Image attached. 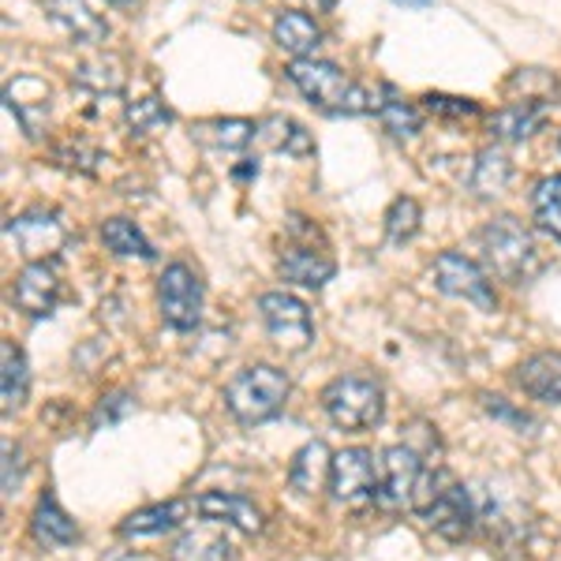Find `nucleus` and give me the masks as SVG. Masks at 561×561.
<instances>
[{
  "label": "nucleus",
  "mask_w": 561,
  "mask_h": 561,
  "mask_svg": "<svg viewBox=\"0 0 561 561\" xmlns=\"http://www.w3.org/2000/svg\"><path fill=\"white\" fill-rule=\"evenodd\" d=\"M31 393V367L26 356L12 341H0V397H4V415L20 412Z\"/></svg>",
  "instance_id": "393cba45"
},
{
  "label": "nucleus",
  "mask_w": 561,
  "mask_h": 561,
  "mask_svg": "<svg viewBox=\"0 0 561 561\" xmlns=\"http://www.w3.org/2000/svg\"><path fill=\"white\" fill-rule=\"evenodd\" d=\"M31 536L38 547L53 550V547H71V542L79 539V528H76V520L60 510L57 497L42 494L38 505H34V513H31Z\"/></svg>",
  "instance_id": "6ab92c4d"
},
{
  "label": "nucleus",
  "mask_w": 561,
  "mask_h": 561,
  "mask_svg": "<svg viewBox=\"0 0 561 561\" xmlns=\"http://www.w3.org/2000/svg\"><path fill=\"white\" fill-rule=\"evenodd\" d=\"M60 270L57 262H26L15 277V288H12V300L15 307L26 314V319H45L53 314V307L60 304Z\"/></svg>",
  "instance_id": "ddd939ff"
},
{
  "label": "nucleus",
  "mask_w": 561,
  "mask_h": 561,
  "mask_svg": "<svg viewBox=\"0 0 561 561\" xmlns=\"http://www.w3.org/2000/svg\"><path fill=\"white\" fill-rule=\"evenodd\" d=\"M393 4H401V8H415V12H420V8H427L431 0H393Z\"/></svg>",
  "instance_id": "4c0bfd02"
},
{
  "label": "nucleus",
  "mask_w": 561,
  "mask_h": 561,
  "mask_svg": "<svg viewBox=\"0 0 561 561\" xmlns=\"http://www.w3.org/2000/svg\"><path fill=\"white\" fill-rule=\"evenodd\" d=\"M23 483V449L4 442V497H12Z\"/></svg>",
  "instance_id": "c9c22d12"
},
{
  "label": "nucleus",
  "mask_w": 561,
  "mask_h": 561,
  "mask_svg": "<svg viewBox=\"0 0 561 561\" xmlns=\"http://www.w3.org/2000/svg\"><path fill=\"white\" fill-rule=\"evenodd\" d=\"M255 135H259V124L243 121V116H217V121L192 124V139L198 142V147L229 150V153L251 147V139H255Z\"/></svg>",
  "instance_id": "aec40b11"
},
{
  "label": "nucleus",
  "mask_w": 561,
  "mask_h": 561,
  "mask_svg": "<svg viewBox=\"0 0 561 561\" xmlns=\"http://www.w3.org/2000/svg\"><path fill=\"white\" fill-rule=\"evenodd\" d=\"M479 251H483L486 274L510 280V285H524L542 270L536 240L513 214L494 217L479 229Z\"/></svg>",
  "instance_id": "f257e3e1"
},
{
  "label": "nucleus",
  "mask_w": 561,
  "mask_h": 561,
  "mask_svg": "<svg viewBox=\"0 0 561 561\" xmlns=\"http://www.w3.org/2000/svg\"><path fill=\"white\" fill-rule=\"evenodd\" d=\"M102 243L108 251H113L116 259H142L150 262L158 251L150 248V240L142 237V229L135 221H128V217H108V221L102 225Z\"/></svg>",
  "instance_id": "bb28decb"
},
{
  "label": "nucleus",
  "mask_w": 561,
  "mask_h": 561,
  "mask_svg": "<svg viewBox=\"0 0 561 561\" xmlns=\"http://www.w3.org/2000/svg\"><path fill=\"white\" fill-rule=\"evenodd\" d=\"M513 184V161L505 150L497 147H486L476 153V165H472V176H468V187H472L476 198H497L505 195V187Z\"/></svg>",
  "instance_id": "b1692460"
},
{
  "label": "nucleus",
  "mask_w": 561,
  "mask_h": 561,
  "mask_svg": "<svg viewBox=\"0 0 561 561\" xmlns=\"http://www.w3.org/2000/svg\"><path fill=\"white\" fill-rule=\"evenodd\" d=\"M378 121H382V128L393 135V139H415L423 128V116L420 108H415L412 102H404L401 94H397L393 87H386V98L378 102Z\"/></svg>",
  "instance_id": "cd10ccee"
},
{
  "label": "nucleus",
  "mask_w": 561,
  "mask_h": 561,
  "mask_svg": "<svg viewBox=\"0 0 561 561\" xmlns=\"http://www.w3.org/2000/svg\"><path fill=\"white\" fill-rule=\"evenodd\" d=\"M128 124H131V131H139V135H147V131H158V128H165V124H173V108H169L161 98H139V102H131L128 105Z\"/></svg>",
  "instance_id": "473e14b6"
},
{
  "label": "nucleus",
  "mask_w": 561,
  "mask_h": 561,
  "mask_svg": "<svg viewBox=\"0 0 561 561\" xmlns=\"http://www.w3.org/2000/svg\"><path fill=\"white\" fill-rule=\"evenodd\" d=\"M307 8H319V12H330L333 0H307Z\"/></svg>",
  "instance_id": "58836bf2"
},
{
  "label": "nucleus",
  "mask_w": 561,
  "mask_h": 561,
  "mask_svg": "<svg viewBox=\"0 0 561 561\" xmlns=\"http://www.w3.org/2000/svg\"><path fill=\"white\" fill-rule=\"evenodd\" d=\"M45 12H49V20L79 45H105L108 38V23L87 4V0H45Z\"/></svg>",
  "instance_id": "2eb2a0df"
},
{
  "label": "nucleus",
  "mask_w": 561,
  "mask_h": 561,
  "mask_svg": "<svg viewBox=\"0 0 561 561\" xmlns=\"http://www.w3.org/2000/svg\"><path fill=\"white\" fill-rule=\"evenodd\" d=\"M158 307L161 319L180 333L203 322V280L187 262H169L165 274L158 277Z\"/></svg>",
  "instance_id": "0eeeda50"
},
{
  "label": "nucleus",
  "mask_w": 561,
  "mask_h": 561,
  "mask_svg": "<svg viewBox=\"0 0 561 561\" xmlns=\"http://www.w3.org/2000/svg\"><path fill=\"white\" fill-rule=\"evenodd\" d=\"M378 476L382 472H378V465H375V454L364 446L333 454V476H330L333 502H341V505L370 502V497L378 494Z\"/></svg>",
  "instance_id": "f8f14e48"
},
{
  "label": "nucleus",
  "mask_w": 561,
  "mask_h": 561,
  "mask_svg": "<svg viewBox=\"0 0 561 561\" xmlns=\"http://www.w3.org/2000/svg\"><path fill=\"white\" fill-rule=\"evenodd\" d=\"M259 314H262V322H266L277 348H285V352L311 348L314 322L304 300H296V296H288V293H266L259 300Z\"/></svg>",
  "instance_id": "9d476101"
},
{
  "label": "nucleus",
  "mask_w": 561,
  "mask_h": 561,
  "mask_svg": "<svg viewBox=\"0 0 561 561\" xmlns=\"http://www.w3.org/2000/svg\"><path fill=\"white\" fill-rule=\"evenodd\" d=\"M420 203L409 195H401V198H393V206L386 210V237L389 243H409L415 232H420Z\"/></svg>",
  "instance_id": "2f4dec72"
},
{
  "label": "nucleus",
  "mask_w": 561,
  "mask_h": 561,
  "mask_svg": "<svg viewBox=\"0 0 561 561\" xmlns=\"http://www.w3.org/2000/svg\"><path fill=\"white\" fill-rule=\"evenodd\" d=\"M483 409L491 412V415H497V420L513 423V427H517V431L531 427V415H524V412H517V409H510V404H505L502 397H491V393H483Z\"/></svg>",
  "instance_id": "e433bc0d"
},
{
  "label": "nucleus",
  "mask_w": 561,
  "mask_h": 561,
  "mask_svg": "<svg viewBox=\"0 0 561 561\" xmlns=\"http://www.w3.org/2000/svg\"><path fill=\"white\" fill-rule=\"evenodd\" d=\"M505 90H520V98H513V102H542V105H554V98H558V79L550 76L547 68H520V71H513V79L505 83Z\"/></svg>",
  "instance_id": "c756f323"
},
{
  "label": "nucleus",
  "mask_w": 561,
  "mask_h": 561,
  "mask_svg": "<svg viewBox=\"0 0 561 561\" xmlns=\"http://www.w3.org/2000/svg\"><path fill=\"white\" fill-rule=\"evenodd\" d=\"M135 412V401L131 393H124V389H116V393H105L102 401H98L94 415H90V427L102 431V427H113V423L128 420V415Z\"/></svg>",
  "instance_id": "72a5a7b5"
},
{
  "label": "nucleus",
  "mask_w": 561,
  "mask_h": 561,
  "mask_svg": "<svg viewBox=\"0 0 561 561\" xmlns=\"http://www.w3.org/2000/svg\"><path fill=\"white\" fill-rule=\"evenodd\" d=\"M415 513L427 520V528L434 531V536H442L446 542H465L468 536H472V528L479 520L476 494L468 491L465 483H457L454 476L442 479L438 491H434Z\"/></svg>",
  "instance_id": "423d86ee"
},
{
  "label": "nucleus",
  "mask_w": 561,
  "mask_h": 561,
  "mask_svg": "<svg viewBox=\"0 0 561 561\" xmlns=\"http://www.w3.org/2000/svg\"><path fill=\"white\" fill-rule=\"evenodd\" d=\"M322 409L341 431H370L382 423V386L367 375H341L322 389Z\"/></svg>",
  "instance_id": "20e7f679"
},
{
  "label": "nucleus",
  "mask_w": 561,
  "mask_h": 561,
  "mask_svg": "<svg viewBox=\"0 0 561 561\" xmlns=\"http://www.w3.org/2000/svg\"><path fill=\"white\" fill-rule=\"evenodd\" d=\"M4 240L15 248V255L26 262H49L68 243V229L57 214L31 210L4 225Z\"/></svg>",
  "instance_id": "1a4fd4ad"
},
{
  "label": "nucleus",
  "mask_w": 561,
  "mask_h": 561,
  "mask_svg": "<svg viewBox=\"0 0 561 561\" xmlns=\"http://www.w3.org/2000/svg\"><path fill=\"white\" fill-rule=\"evenodd\" d=\"M288 79L296 83V90L307 98L311 105H319L322 113H337V116H364V113H375L378 102L367 94L359 83L341 71L337 65L330 60H293L288 65Z\"/></svg>",
  "instance_id": "f03ea898"
},
{
  "label": "nucleus",
  "mask_w": 561,
  "mask_h": 561,
  "mask_svg": "<svg viewBox=\"0 0 561 561\" xmlns=\"http://www.w3.org/2000/svg\"><path fill=\"white\" fill-rule=\"evenodd\" d=\"M517 386L536 401L561 404V352H536L517 367Z\"/></svg>",
  "instance_id": "f3484780"
},
{
  "label": "nucleus",
  "mask_w": 561,
  "mask_h": 561,
  "mask_svg": "<svg viewBox=\"0 0 561 561\" xmlns=\"http://www.w3.org/2000/svg\"><path fill=\"white\" fill-rule=\"evenodd\" d=\"M108 4H131V0H108Z\"/></svg>",
  "instance_id": "ea45409f"
},
{
  "label": "nucleus",
  "mask_w": 561,
  "mask_h": 561,
  "mask_svg": "<svg viewBox=\"0 0 561 561\" xmlns=\"http://www.w3.org/2000/svg\"><path fill=\"white\" fill-rule=\"evenodd\" d=\"M330 476H333V454L325 449V442H307L300 454L293 457L288 465V486H293L300 497H314L330 486Z\"/></svg>",
  "instance_id": "dca6fc26"
},
{
  "label": "nucleus",
  "mask_w": 561,
  "mask_h": 561,
  "mask_svg": "<svg viewBox=\"0 0 561 561\" xmlns=\"http://www.w3.org/2000/svg\"><path fill=\"white\" fill-rule=\"evenodd\" d=\"M195 513L210 524H221V528H237L243 536H255L262 531V513L251 497L232 494V491H206L195 497Z\"/></svg>",
  "instance_id": "4468645a"
},
{
  "label": "nucleus",
  "mask_w": 561,
  "mask_h": 561,
  "mask_svg": "<svg viewBox=\"0 0 561 561\" xmlns=\"http://www.w3.org/2000/svg\"><path fill=\"white\" fill-rule=\"evenodd\" d=\"M187 510H195L192 502H158L147 505V510H135L128 520L121 524L124 539H147V536H165L176 524H184Z\"/></svg>",
  "instance_id": "412c9836"
},
{
  "label": "nucleus",
  "mask_w": 561,
  "mask_h": 561,
  "mask_svg": "<svg viewBox=\"0 0 561 561\" xmlns=\"http://www.w3.org/2000/svg\"><path fill=\"white\" fill-rule=\"evenodd\" d=\"M423 468H427V460L415 454L409 442L382 449V460H378V472L382 476H378L375 502L386 505V510H404V505L412 510V494H415V486H420Z\"/></svg>",
  "instance_id": "9b49d317"
},
{
  "label": "nucleus",
  "mask_w": 561,
  "mask_h": 561,
  "mask_svg": "<svg viewBox=\"0 0 561 561\" xmlns=\"http://www.w3.org/2000/svg\"><path fill=\"white\" fill-rule=\"evenodd\" d=\"M274 42L285 53H293L296 60H307L314 49H319L322 31L307 12H280L274 20Z\"/></svg>",
  "instance_id": "a878e982"
},
{
  "label": "nucleus",
  "mask_w": 561,
  "mask_h": 561,
  "mask_svg": "<svg viewBox=\"0 0 561 561\" xmlns=\"http://www.w3.org/2000/svg\"><path fill=\"white\" fill-rule=\"evenodd\" d=\"M76 83L94 90V94H121L128 83V71H124L121 57H98L76 68Z\"/></svg>",
  "instance_id": "c85d7f7f"
},
{
  "label": "nucleus",
  "mask_w": 561,
  "mask_h": 561,
  "mask_svg": "<svg viewBox=\"0 0 561 561\" xmlns=\"http://www.w3.org/2000/svg\"><path fill=\"white\" fill-rule=\"evenodd\" d=\"M288 375L274 364H255L243 367L229 378L225 386V409L232 412V420L243 427H259V423L274 420L288 401Z\"/></svg>",
  "instance_id": "7ed1b4c3"
},
{
  "label": "nucleus",
  "mask_w": 561,
  "mask_h": 561,
  "mask_svg": "<svg viewBox=\"0 0 561 561\" xmlns=\"http://www.w3.org/2000/svg\"><path fill=\"white\" fill-rule=\"evenodd\" d=\"M531 210L542 232H550L554 240H561V176H547L531 195Z\"/></svg>",
  "instance_id": "7c9ffc66"
},
{
  "label": "nucleus",
  "mask_w": 561,
  "mask_h": 561,
  "mask_svg": "<svg viewBox=\"0 0 561 561\" xmlns=\"http://www.w3.org/2000/svg\"><path fill=\"white\" fill-rule=\"evenodd\" d=\"M173 561H237V547L217 531V524L206 520V528L184 531L173 542Z\"/></svg>",
  "instance_id": "5701e85b"
},
{
  "label": "nucleus",
  "mask_w": 561,
  "mask_h": 561,
  "mask_svg": "<svg viewBox=\"0 0 561 561\" xmlns=\"http://www.w3.org/2000/svg\"><path fill=\"white\" fill-rule=\"evenodd\" d=\"M288 237L293 240L285 243V251L277 259L280 277L300 288H325V280H333V274H337V262H333L325 248H314L319 229L307 217H293L288 221Z\"/></svg>",
  "instance_id": "39448f33"
},
{
  "label": "nucleus",
  "mask_w": 561,
  "mask_h": 561,
  "mask_svg": "<svg viewBox=\"0 0 561 561\" xmlns=\"http://www.w3.org/2000/svg\"><path fill=\"white\" fill-rule=\"evenodd\" d=\"M434 285H438L446 296L476 304L479 311H494L497 307L491 274H486L476 259L457 255V251H442V255L434 259Z\"/></svg>",
  "instance_id": "6e6552de"
},
{
  "label": "nucleus",
  "mask_w": 561,
  "mask_h": 561,
  "mask_svg": "<svg viewBox=\"0 0 561 561\" xmlns=\"http://www.w3.org/2000/svg\"><path fill=\"white\" fill-rule=\"evenodd\" d=\"M423 105L438 116H476L479 113V105L472 102V98H449V94H427L423 98Z\"/></svg>",
  "instance_id": "f704fd0d"
},
{
  "label": "nucleus",
  "mask_w": 561,
  "mask_h": 561,
  "mask_svg": "<svg viewBox=\"0 0 561 561\" xmlns=\"http://www.w3.org/2000/svg\"><path fill=\"white\" fill-rule=\"evenodd\" d=\"M550 116V105L542 102H510L491 116V135L502 142H524L531 139Z\"/></svg>",
  "instance_id": "a211bd4d"
},
{
  "label": "nucleus",
  "mask_w": 561,
  "mask_h": 561,
  "mask_svg": "<svg viewBox=\"0 0 561 561\" xmlns=\"http://www.w3.org/2000/svg\"><path fill=\"white\" fill-rule=\"evenodd\" d=\"M255 139L262 147L277 150V153H288V158H311L314 153V139L311 131L304 128V124H296L293 116H266V121L259 124V135Z\"/></svg>",
  "instance_id": "4be33fe9"
}]
</instances>
